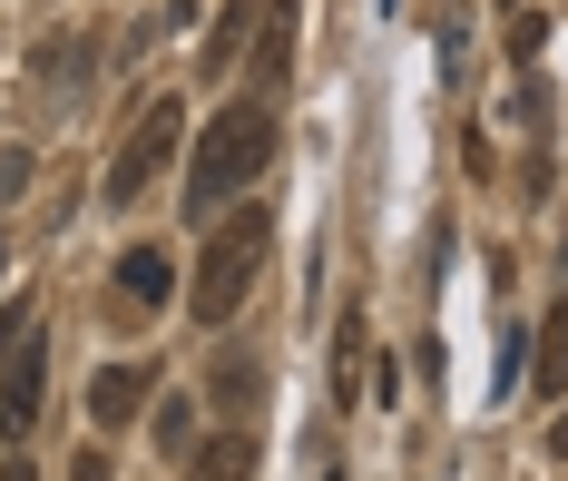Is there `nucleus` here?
Returning <instances> with one entry per match:
<instances>
[{
	"instance_id": "1",
	"label": "nucleus",
	"mask_w": 568,
	"mask_h": 481,
	"mask_svg": "<svg viewBox=\"0 0 568 481\" xmlns=\"http://www.w3.org/2000/svg\"><path fill=\"white\" fill-rule=\"evenodd\" d=\"M275 158V109L265 99H235L196 128V158H186V217H216L235 187H255V168Z\"/></svg>"
},
{
	"instance_id": "2",
	"label": "nucleus",
	"mask_w": 568,
	"mask_h": 481,
	"mask_svg": "<svg viewBox=\"0 0 568 481\" xmlns=\"http://www.w3.org/2000/svg\"><path fill=\"white\" fill-rule=\"evenodd\" d=\"M265 245H275L265 207H235L226 227L206 237V255H196V285H186V314H196V324H235V304L255 295V275H265Z\"/></svg>"
},
{
	"instance_id": "3",
	"label": "nucleus",
	"mask_w": 568,
	"mask_h": 481,
	"mask_svg": "<svg viewBox=\"0 0 568 481\" xmlns=\"http://www.w3.org/2000/svg\"><path fill=\"white\" fill-rule=\"evenodd\" d=\"M176 138H186V109H176V99H158L148 119L128 128V148L109 158V187H99V197H109V207H128V197H148V178H158V168L176 158Z\"/></svg>"
},
{
	"instance_id": "4",
	"label": "nucleus",
	"mask_w": 568,
	"mask_h": 481,
	"mask_svg": "<svg viewBox=\"0 0 568 481\" xmlns=\"http://www.w3.org/2000/svg\"><path fill=\"white\" fill-rule=\"evenodd\" d=\"M40 413H50V334L30 324V344H20L10 373H0V432H10V452H30Z\"/></svg>"
},
{
	"instance_id": "5",
	"label": "nucleus",
	"mask_w": 568,
	"mask_h": 481,
	"mask_svg": "<svg viewBox=\"0 0 568 481\" xmlns=\"http://www.w3.org/2000/svg\"><path fill=\"white\" fill-rule=\"evenodd\" d=\"M148 383H158L148 363H99V373H89V413H99V432H118V422L138 413V403H148Z\"/></svg>"
},
{
	"instance_id": "6",
	"label": "nucleus",
	"mask_w": 568,
	"mask_h": 481,
	"mask_svg": "<svg viewBox=\"0 0 568 481\" xmlns=\"http://www.w3.org/2000/svg\"><path fill=\"white\" fill-rule=\"evenodd\" d=\"M294 0H265V20H255V99L265 89H284V69H294Z\"/></svg>"
},
{
	"instance_id": "7",
	"label": "nucleus",
	"mask_w": 568,
	"mask_h": 481,
	"mask_svg": "<svg viewBox=\"0 0 568 481\" xmlns=\"http://www.w3.org/2000/svg\"><path fill=\"white\" fill-rule=\"evenodd\" d=\"M118 295H128V304H168L176 295L168 245H128V255H118Z\"/></svg>"
},
{
	"instance_id": "8",
	"label": "nucleus",
	"mask_w": 568,
	"mask_h": 481,
	"mask_svg": "<svg viewBox=\"0 0 568 481\" xmlns=\"http://www.w3.org/2000/svg\"><path fill=\"white\" fill-rule=\"evenodd\" d=\"M186 481H255V432H216L186 452Z\"/></svg>"
},
{
	"instance_id": "9",
	"label": "nucleus",
	"mask_w": 568,
	"mask_h": 481,
	"mask_svg": "<svg viewBox=\"0 0 568 481\" xmlns=\"http://www.w3.org/2000/svg\"><path fill=\"white\" fill-rule=\"evenodd\" d=\"M539 393H549V403L568 393V295L539 314Z\"/></svg>"
},
{
	"instance_id": "10",
	"label": "nucleus",
	"mask_w": 568,
	"mask_h": 481,
	"mask_svg": "<svg viewBox=\"0 0 568 481\" xmlns=\"http://www.w3.org/2000/svg\"><path fill=\"white\" fill-rule=\"evenodd\" d=\"M255 20H265V0H226V10H216V40H206V69H235V50H245Z\"/></svg>"
},
{
	"instance_id": "11",
	"label": "nucleus",
	"mask_w": 568,
	"mask_h": 481,
	"mask_svg": "<svg viewBox=\"0 0 568 481\" xmlns=\"http://www.w3.org/2000/svg\"><path fill=\"white\" fill-rule=\"evenodd\" d=\"M40 79H50L59 99H69V89L89 79V40H50V50H40Z\"/></svg>"
},
{
	"instance_id": "12",
	"label": "nucleus",
	"mask_w": 568,
	"mask_h": 481,
	"mask_svg": "<svg viewBox=\"0 0 568 481\" xmlns=\"http://www.w3.org/2000/svg\"><path fill=\"white\" fill-rule=\"evenodd\" d=\"M216 393H226V413H255V393H265V363L226 354V373H216Z\"/></svg>"
},
{
	"instance_id": "13",
	"label": "nucleus",
	"mask_w": 568,
	"mask_h": 481,
	"mask_svg": "<svg viewBox=\"0 0 568 481\" xmlns=\"http://www.w3.org/2000/svg\"><path fill=\"white\" fill-rule=\"evenodd\" d=\"M158 452H196V413H186V403H168V413H158Z\"/></svg>"
},
{
	"instance_id": "14",
	"label": "nucleus",
	"mask_w": 568,
	"mask_h": 481,
	"mask_svg": "<svg viewBox=\"0 0 568 481\" xmlns=\"http://www.w3.org/2000/svg\"><path fill=\"white\" fill-rule=\"evenodd\" d=\"M549 50V20L539 10H510V60H539Z\"/></svg>"
},
{
	"instance_id": "15",
	"label": "nucleus",
	"mask_w": 568,
	"mask_h": 481,
	"mask_svg": "<svg viewBox=\"0 0 568 481\" xmlns=\"http://www.w3.org/2000/svg\"><path fill=\"white\" fill-rule=\"evenodd\" d=\"M30 178H40V158H30V148H0V207H10Z\"/></svg>"
},
{
	"instance_id": "16",
	"label": "nucleus",
	"mask_w": 568,
	"mask_h": 481,
	"mask_svg": "<svg viewBox=\"0 0 568 481\" xmlns=\"http://www.w3.org/2000/svg\"><path fill=\"white\" fill-rule=\"evenodd\" d=\"M20 344H30V304H0V373H10Z\"/></svg>"
},
{
	"instance_id": "17",
	"label": "nucleus",
	"mask_w": 568,
	"mask_h": 481,
	"mask_svg": "<svg viewBox=\"0 0 568 481\" xmlns=\"http://www.w3.org/2000/svg\"><path fill=\"white\" fill-rule=\"evenodd\" d=\"M69 481H109V452H99V432H89V452H79V472Z\"/></svg>"
},
{
	"instance_id": "18",
	"label": "nucleus",
	"mask_w": 568,
	"mask_h": 481,
	"mask_svg": "<svg viewBox=\"0 0 568 481\" xmlns=\"http://www.w3.org/2000/svg\"><path fill=\"white\" fill-rule=\"evenodd\" d=\"M0 481H40V472H30V452H10V472H0Z\"/></svg>"
},
{
	"instance_id": "19",
	"label": "nucleus",
	"mask_w": 568,
	"mask_h": 481,
	"mask_svg": "<svg viewBox=\"0 0 568 481\" xmlns=\"http://www.w3.org/2000/svg\"><path fill=\"white\" fill-rule=\"evenodd\" d=\"M549 452H559V462H568V413H559V422H549Z\"/></svg>"
},
{
	"instance_id": "20",
	"label": "nucleus",
	"mask_w": 568,
	"mask_h": 481,
	"mask_svg": "<svg viewBox=\"0 0 568 481\" xmlns=\"http://www.w3.org/2000/svg\"><path fill=\"white\" fill-rule=\"evenodd\" d=\"M0 265H10V245H0Z\"/></svg>"
},
{
	"instance_id": "21",
	"label": "nucleus",
	"mask_w": 568,
	"mask_h": 481,
	"mask_svg": "<svg viewBox=\"0 0 568 481\" xmlns=\"http://www.w3.org/2000/svg\"><path fill=\"white\" fill-rule=\"evenodd\" d=\"M500 10H519V0H500Z\"/></svg>"
}]
</instances>
